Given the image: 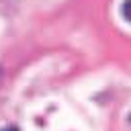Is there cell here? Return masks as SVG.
<instances>
[{
	"mask_svg": "<svg viewBox=\"0 0 131 131\" xmlns=\"http://www.w3.org/2000/svg\"><path fill=\"white\" fill-rule=\"evenodd\" d=\"M10 131H14V129H10Z\"/></svg>",
	"mask_w": 131,
	"mask_h": 131,
	"instance_id": "obj_1",
	"label": "cell"
}]
</instances>
